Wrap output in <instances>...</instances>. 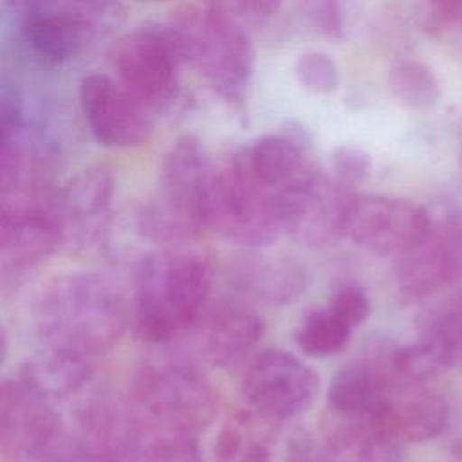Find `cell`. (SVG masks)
Masks as SVG:
<instances>
[{
    "mask_svg": "<svg viewBox=\"0 0 462 462\" xmlns=\"http://www.w3.org/2000/svg\"><path fill=\"white\" fill-rule=\"evenodd\" d=\"M67 431L56 402L20 375L2 381L0 451L5 462H47Z\"/></svg>",
    "mask_w": 462,
    "mask_h": 462,
    "instance_id": "cell-9",
    "label": "cell"
},
{
    "mask_svg": "<svg viewBox=\"0 0 462 462\" xmlns=\"http://www.w3.org/2000/svg\"><path fill=\"white\" fill-rule=\"evenodd\" d=\"M462 273V215L431 217L430 231L397 262V287L410 301H422L458 282Z\"/></svg>",
    "mask_w": 462,
    "mask_h": 462,
    "instance_id": "cell-14",
    "label": "cell"
},
{
    "mask_svg": "<svg viewBox=\"0 0 462 462\" xmlns=\"http://www.w3.org/2000/svg\"><path fill=\"white\" fill-rule=\"evenodd\" d=\"M327 305L343 318L352 328H357L370 316V300L365 289L354 282H345L337 285L328 296Z\"/></svg>",
    "mask_w": 462,
    "mask_h": 462,
    "instance_id": "cell-28",
    "label": "cell"
},
{
    "mask_svg": "<svg viewBox=\"0 0 462 462\" xmlns=\"http://www.w3.org/2000/svg\"><path fill=\"white\" fill-rule=\"evenodd\" d=\"M79 105L92 137L106 148L141 146L153 132V110L106 74L81 79Z\"/></svg>",
    "mask_w": 462,
    "mask_h": 462,
    "instance_id": "cell-15",
    "label": "cell"
},
{
    "mask_svg": "<svg viewBox=\"0 0 462 462\" xmlns=\"http://www.w3.org/2000/svg\"><path fill=\"white\" fill-rule=\"evenodd\" d=\"M141 2H164V0H141Z\"/></svg>",
    "mask_w": 462,
    "mask_h": 462,
    "instance_id": "cell-31",
    "label": "cell"
},
{
    "mask_svg": "<svg viewBox=\"0 0 462 462\" xmlns=\"http://www.w3.org/2000/svg\"><path fill=\"white\" fill-rule=\"evenodd\" d=\"M291 462H402L401 442L374 426L330 415L318 435L296 439Z\"/></svg>",
    "mask_w": 462,
    "mask_h": 462,
    "instance_id": "cell-20",
    "label": "cell"
},
{
    "mask_svg": "<svg viewBox=\"0 0 462 462\" xmlns=\"http://www.w3.org/2000/svg\"><path fill=\"white\" fill-rule=\"evenodd\" d=\"M388 85L399 103L415 110L430 108L440 97V88L435 74L430 67L415 60L397 63L390 70Z\"/></svg>",
    "mask_w": 462,
    "mask_h": 462,
    "instance_id": "cell-25",
    "label": "cell"
},
{
    "mask_svg": "<svg viewBox=\"0 0 462 462\" xmlns=\"http://www.w3.org/2000/svg\"><path fill=\"white\" fill-rule=\"evenodd\" d=\"M242 182L276 202L318 170L292 134H267L244 144L229 162ZM280 211V209H278Z\"/></svg>",
    "mask_w": 462,
    "mask_h": 462,
    "instance_id": "cell-18",
    "label": "cell"
},
{
    "mask_svg": "<svg viewBox=\"0 0 462 462\" xmlns=\"http://www.w3.org/2000/svg\"><path fill=\"white\" fill-rule=\"evenodd\" d=\"M189 332L204 363L227 368L254 350L265 325L251 307L238 301H220L217 305L208 303Z\"/></svg>",
    "mask_w": 462,
    "mask_h": 462,
    "instance_id": "cell-19",
    "label": "cell"
},
{
    "mask_svg": "<svg viewBox=\"0 0 462 462\" xmlns=\"http://www.w3.org/2000/svg\"><path fill=\"white\" fill-rule=\"evenodd\" d=\"M236 283L249 298L265 305H287L307 289L303 263L285 254H254L236 267Z\"/></svg>",
    "mask_w": 462,
    "mask_h": 462,
    "instance_id": "cell-22",
    "label": "cell"
},
{
    "mask_svg": "<svg viewBox=\"0 0 462 462\" xmlns=\"http://www.w3.org/2000/svg\"><path fill=\"white\" fill-rule=\"evenodd\" d=\"M108 61L116 81L150 110L155 112L175 97L182 58L164 25L119 36Z\"/></svg>",
    "mask_w": 462,
    "mask_h": 462,
    "instance_id": "cell-8",
    "label": "cell"
},
{
    "mask_svg": "<svg viewBox=\"0 0 462 462\" xmlns=\"http://www.w3.org/2000/svg\"><path fill=\"white\" fill-rule=\"evenodd\" d=\"M354 330L325 303L301 316L294 330V341L305 356L325 359L341 352Z\"/></svg>",
    "mask_w": 462,
    "mask_h": 462,
    "instance_id": "cell-24",
    "label": "cell"
},
{
    "mask_svg": "<svg viewBox=\"0 0 462 462\" xmlns=\"http://www.w3.org/2000/svg\"><path fill=\"white\" fill-rule=\"evenodd\" d=\"M94 365L96 359L40 346L23 361L16 375L52 402H60L78 393L92 379Z\"/></svg>",
    "mask_w": 462,
    "mask_h": 462,
    "instance_id": "cell-23",
    "label": "cell"
},
{
    "mask_svg": "<svg viewBox=\"0 0 462 462\" xmlns=\"http://www.w3.org/2000/svg\"><path fill=\"white\" fill-rule=\"evenodd\" d=\"M206 227L247 249H265L283 235L276 202L242 182L229 164L215 170Z\"/></svg>",
    "mask_w": 462,
    "mask_h": 462,
    "instance_id": "cell-11",
    "label": "cell"
},
{
    "mask_svg": "<svg viewBox=\"0 0 462 462\" xmlns=\"http://www.w3.org/2000/svg\"><path fill=\"white\" fill-rule=\"evenodd\" d=\"M420 20L430 31H462V0H420Z\"/></svg>",
    "mask_w": 462,
    "mask_h": 462,
    "instance_id": "cell-30",
    "label": "cell"
},
{
    "mask_svg": "<svg viewBox=\"0 0 462 462\" xmlns=\"http://www.w3.org/2000/svg\"><path fill=\"white\" fill-rule=\"evenodd\" d=\"M381 383L374 408L366 422L392 439L402 442H424L444 431L449 410L444 397L426 383L402 377L392 365L390 346L379 345Z\"/></svg>",
    "mask_w": 462,
    "mask_h": 462,
    "instance_id": "cell-7",
    "label": "cell"
},
{
    "mask_svg": "<svg viewBox=\"0 0 462 462\" xmlns=\"http://www.w3.org/2000/svg\"><path fill=\"white\" fill-rule=\"evenodd\" d=\"M318 392L316 372L294 354L280 348L254 356L242 379L247 406L276 424L303 415L314 404Z\"/></svg>",
    "mask_w": 462,
    "mask_h": 462,
    "instance_id": "cell-10",
    "label": "cell"
},
{
    "mask_svg": "<svg viewBox=\"0 0 462 462\" xmlns=\"http://www.w3.org/2000/svg\"><path fill=\"white\" fill-rule=\"evenodd\" d=\"M430 226L431 215L411 200L384 195H357L346 233L366 251L402 254L430 231Z\"/></svg>",
    "mask_w": 462,
    "mask_h": 462,
    "instance_id": "cell-17",
    "label": "cell"
},
{
    "mask_svg": "<svg viewBox=\"0 0 462 462\" xmlns=\"http://www.w3.org/2000/svg\"><path fill=\"white\" fill-rule=\"evenodd\" d=\"M58 189L43 197L0 199V271L4 282L22 278L60 249Z\"/></svg>",
    "mask_w": 462,
    "mask_h": 462,
    "instance_id": "cell-13",
    "label": "cell"
},
{
    "mask_svg": "<svg viewBox=\"0 0 462 462\" xmlns=\"http://www.w3.org/2000/svg\"><path fill=\"white\" fill-rule=\"evenodd\" d=\"M294 78L312 94H332L339 85V69L334 58L323 51H307L292 67Z\"/></svg>",
    "mask_w": 462,
    "mask_h": 462,
    "instance_id": "cell-26",
    "label": "cell"
},
{
    "mask_svg": "<svg viewBox=\"0 0 462 462\" xmlns=\"http://www.w3.org/2000/svg\"><path fill=\"white\" fill-rule=\"evenodd\" d=\"M4 5L31 52L51 63L74 60L116 32L126 16L119 0H4Z\"/></svg>",
    "mask_w": 462,
    "mask_h": 462,
    "instance_id": "cell-5",
    "label": "cell"
},
{
    "mask_svg": "<svg viewBox=\"0 0 462 462\" xmlns=\"http://www.w3.org/2000/svg\"><path fill=\"white\" fill-rule=\"evenodd\" d=\"M182 61L229 103H242L254 72L256 51L244 27L206 5H184L164 23Z\"/></svg>",
    "mask_w": 462,
    "mask_h": 462,
    "instance_id": "cell-3",
    "label": "cell"
},
{
    "mask_svg": "<svg viewBox=\"0 0 462 462\" xmlns=\"http://www.w3.org/2000/svg\"><path fill=\"white\" fill-rule=\"evenodd\" d=\"M282 2L283 0H202V5L245 29L273 18L280 11Z\"/></svg>",
    "mask_w": 462,
    "mask_h": 462,
    "instance_id": "cell-27",
    "label": "cell"
},
{
    "mask_svg": "<svg viewBox=\"0 0 462 462\" xmlns=\"http://www.w3.org/2000/svg\"><path fill=\"white\" fill-rule=\"evenodd\" d=\"M213 282L209 258L193 247L171 245L143 256L135 267L132 321L146 343H168L197 323Z\"/></svg>",
    "mask_w": 462,
    "mask_h": 462,
    "instance_id": "cell-2",
    "label": "cell"
},
{
    "mask_svg": "<svg viewBox=\"0 0 462 462\" xmlns=\"http://www.w3.org/2000/svg\"><path fill=\"white\" fill-rule=\"evenodd\" d=\"M276 422L247 410L218 411L197 437V462H274Z\"/></svg>",
    "mask_w": 462,
    "mask_h": 462,
    "instance_id": "cell-21",
    "label": "cell"
},
{
    "mask_svg": "<svg viewBox=\"0 0 462 462\" xmlns=\"http://www.w3.org/2000/svg\"><path fill=\"white\" fill-rule=\"evenodd\" d=\"M215 170L197 137L177 139L161 164L159 195L139 215L143 235L171 247L184 245L208 229L206 213Z\"/></svg>",
    "mask_w": 462,
    "mask_h": 462,
    "instance_id": "cell-4",
    "label": "cell"
},
{
    "mask_svg": "<svg viewBox=\"0 0 462 462\" xmlns=\"http://www.w3.org/2000/svg\"><path fill=\"white\" fill-rule=\"evenodd\" d=\"M114 202V179L103 166H90L74 175L56 195L60 247L87 251L108 231Z\"/></svg>",
    "mask_w": 462,
    "mask_h": 462,
    "instance_id": "cell-16",
    "label": "cell"
},
{
    "mask_svg": "<svg viewBox=\"0 0 462 462\" xmlns=\"http://www.w3.org/2000/svg\"><path fill=\"white\" fill-rule=\"evenodd\" d=\"M126 401L144 420L195 440L220 411L208 379L191 365L177 361L146 365L135 375Z\"/></svg>",
    "mask_w": 462,
    "mask_h": 462,
    "instance_id": "cell-6",
    "label": "cell"
},
{
    "mask_svg": "<svg viewBox=\"0 0 462 462\" xmlns=\"http://www.w3.org/2000/svg\"><path fill=\"white\" fill-rule=\"evenodd\" d=\"M330 162L334 177L350 188L366 180L372 171L370 155L356 146H337L330 155Z\"/></svg>",
    "mask_w": 462,
    "mask_h": 462,
    "instance_id": "cell-29",
    "label": "cell"
},
{
    "mask_svg": "<svg viewBox=\"0 0 462 462\" xmlns=\"http://www.w3.org/2000/svg\"><path fill=\"white\" fill-rule=\"evenodd\" d=\"M356 193L316 171L278 200L283 233L307 247H327L346 235Z\"/></svg>",
    "mask_w": 462,
    "mask_h": 462,
    "instance_id": "cell-12",
    "label": "cell"
},
{
    "mask_svg": "<svg viewBox=\"0 0 462 462\" xmlns=\"http://www.w3.org/2000/svg\"><path fill=\"white\" fill-rule=\"evenodd\" d=\"M132 305L116 280L94 271L63 273L49 280L32 307L40 346L96 359L123 337Z\"/></svg>",
    "mask_w": 462,
    "mask_h": 462,
    "instance_id": "cell-1",
    "label": "cell"
}]
</instances>
